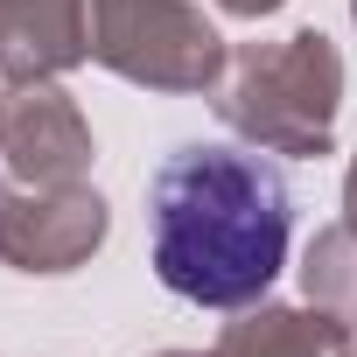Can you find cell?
<instances>
[{
    "instance_id": "52a82bcc",
    "label": "cell",
    "mask_w": 357,
    "mask_h": 357,
    "mask_svg": "<svg viewBox=\"0 0 357 357\" xmlns=\"http://www.w3.org/2000/svg\"><path fill=\"white\" fill-rule=\"evenodd\" d=\"M350 336L357 329L322 315V308L259 301V308H238V322L211 343V357H343Z\"/></svg>"
},
{
    "instance_id": "4fadbf2b",
    "label": "cell",
    "mask_w": 357,
    "mask_h": 357,
    "mask_svg": "<svg viewBox=\"0 0 357 357\" xmlns=\"http://www.w3.org/2000/svg\"><path fill=\"white\" fill-rule=\"evenodd\" d=\"M343 357H357V336H350V350H343Z\"/></svg>"
},
{
    "instance_id": "3957f363",
    "label": "cell",
    "mask_w": 357,
    "mask_h": 357,
    "mask_svg": "<svg viewBox=\"0 0 357 357\" xmlns=\"http://www.w3.org/2000/svg\"><path fill=\"white\" fill-rule=\"evenodd\" d=\"M91 22V63L140 91H218L231 50L190 0H84Z\"/></svg>"
},
{
    "instance_id": "6da1fadb",
    "label": "cell",
    "mask_w": 357,
    "mask_h": 357,
    "mask_svg": "<svg viewBox=\"0 0 357 357\" xmlns=\"http://www.w3.org/2000/svg\"><path fill=\"white\" fill-rule=\"evenodd\" d=\"M147 238L168 294L197 308H259L287 266L294 197L266 147L190 140L147 175Z\"/></svg>"
},
{
    "instance_id": "ba28073f",
    "label": "cell",
    "mask_w": 357,
    "mask_h": 357,
    "mask_svg": "<svg viewBox=\"0 0 357 357\" xmlns=\"http://www.w3.org/2000/svg\"><path fill=\"white\" fill-rule=\"evenodd\" d=\"M301 294H308V308H322V315H336V322L357 329V231L350 225H329V231L308 238V252H301Z\"/></svg>"
},
{
    "instance_id": "9c48e42d",
    "label": "cell",
    "mask_w": 357,
    "mask_h": 357,
    "mask_svg": "<svg viewBox=\"0 0 357 357\" xmlns=\"http://www.w3.org/2000/svg\"><path fill=\"white\" fill-rule=\"evenodd\" d=\"M225 15H238V22H266V15H280L287 0H218Z\"/></svg>"
},
{
    "instance_id": "7c38bea8",
    "label": "cell",
    "mask_w": 357,
    "mask_h": 357,
    "mask_svg": "<svg viewBox=\"0 0 357 357\" xmlns=\"http://www.w3.org/2000/svg\"><path fill=\"white\" fill-rule=\"evenodd\" d=\"M0 29H8V0H0Z\"/></svg>"
},
{
    "instance_id": "8992f818",
    "label": "cell",
    "mask_w": 357,
    "mask_h": 357,
    "mask_svg": "<svg viewBox=\"0 0 357 357\" xmlns=\"http://www.w3.org/2000/svg\"><path fill=\"white\" fill-rule=\"evenodd\" d=\"M84 56H91L84 0H8V29H0V77L8 84H56Z\"/></svg>"
},
{
    "instance_id": "5bb4252c",
    "label": "cell",
    "mask_w": 357,
    "mask_h": 357,
    "mask_svg": "<svg viewBox=\"0 0 357 357\" xmlns=\"http://www.w3.org/2000/svg\"><path fill=\"white\" fill-rule=\"evenodd\" d=\"M350 15H357V0H350Z\"/></svg>"
},
{
    "instance_id": "30bf717a",
    "label": "cell",
    "mask_w": 357,
    "mask_h": 357,
    "mask_svg": "<svg viewBox=\"0 0 357 357\" xmlns=\"http://www.w3.org/2000/svg\"><path fill=\"white\" fill-rule=\"evenodd\" d=\"M343 225L357 231V154H350V175H343Z\"/></svg>"
},
{
    "instance_id": "5b68a950",
    "label": "cell",
    "mask_w": 357,
    "mask_h": 357,
    "mask_svg": "<svg viewBox=\"0 0 357 357\" xmlns=\"http://www.w3.org/2000/svg\"><path fill=\"white\" fill-rule=\"evenodd\" d=\"M91 126L63 84H8L0 98V161L15 183L50 190V183H84L91 168Z\"/></svg>"
},
{
    "instance_id": "277c9868",
    "label": "cell",
    "mask_w": 357,
    "mask_h": 357,
    "mask_svg": "<svg viewBox=\"0 0 357 357\" xmlns=\"http://www.w3.org/2000/svg\"><path fill=\"white\" fill-rule=\"evenodd\" d=\"M105 197L91 183L8 190L0 183V259L15 273H77L105 245Z\"/></svg>"
},
{
    "instance_id": "7a4b0ae2",
    "label": "cell",
    "mask_w": 357,
    "mask_h": 357,
    "mask_svg": "<svg viewBox=\"0 0 357 357\" xmlns=\"http://www.w3.org/2000/svg\"><path fill=\"white\" fill-rule=\"evenodd\" d=\"M218 119L245 133L266 154H329L336 147V112H343V56L322 29H294L280 43H245L231 50L218 91Z\"/></svg>"
},
{
    "instance_id": "8fae6325",
    "label": "cell",
    "mask_w": 357,
    "mask_h": 357,
    "mask_svg": "<svg viewBox=\"0 0 357 357\" xmlns=\"http://www.w3.org/2000/svg\"><path fill=\"white\" fill-rule=\"evenodd\" d=\"M154 357H211V350H154Z\"/></svg>"
}]
</instances>
